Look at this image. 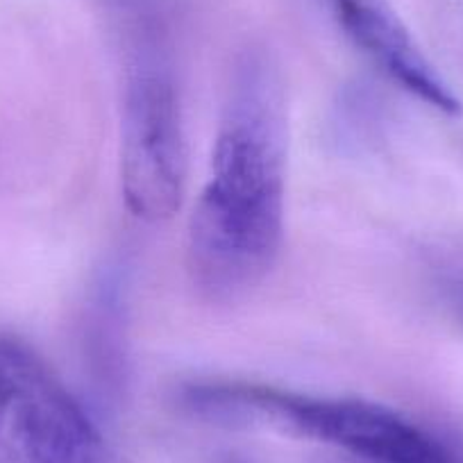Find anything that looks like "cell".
Returning <instances> with one entry per match:
<instances>
[{"mask_svg": "<svg viewBox=\"0 0 463 463\" xmlns=\"http://www.w3.org/2000/svg\"><path fill=\"white\" fill-rule=\"evenodd\" d=\"M345 458H347V463H371V461H359V458H350V457H345ZM418 463H463V458L458 457V454L454 452L449 445H445L443 449H439L436 454H431V457L422 458V461H418Z\"/></svg>", "mask_w": 463, "mask_h": 463, "instance_id": "cell-5", "label": "cell"}, {"mask_svg": "<svg viewBox=\"0 0 463 463\" xmlns=\"http://www.w3.org/2000/svg\"><path fill=\"white\" fill-rule=\"evenodd\" d=\"M457 302H458V309L463 311V282L458 284V288H457Z\"/></svg>", "mask_w": 463, "mask_h": 463, "instance_id": "cell-6", "label": "cell"}, {"mask_svg": "<svg viewBox=\"0 0 463 463\" xmlns=\"http://www.w3.org/2000/svg\"><path fill=\"white\" fill-rule=\"evenodd\" d=\"M288 107L278 61L248 48L232 66L212 164L186 230V273L200 298L234 305L282 255Z\"/></svg>", "mask_w": 463, "mask_h": 463, "instance_id": "cell-1", "label": "cell"}, {"mask_svg": "<svg viewBox=\"0 0 463 463\" xmlns=\"http://www.w3.org/2000/svg\"><path fill=\"white\" fill-rule=\"evenodd\" d=\"M189 173L184 116L171 71L141 60L130 73L121 126V191L139 221H171Z\"/></svg>", "mask_w": 463, "mask_h": 463, "instance_id": "cell-3", "label": "cell"}, {"mask_svg": "<svg viewBox=\"0 0 463 463\" xmlns=\"http://www.w3.org/2000/svg\"><path fill=\"white\" fill-rule=\"evenodd\" d=\"M354 46L404 91L448 116L461 114V100L411 37L389 0H329Z\"/></svg>", "mask_w": 463, "mask_h": 463, "instance_id": "cell-4", "label": "cell"}, {"mask_svg": "<svg viewBox=\"0 0 463 463\" xmlns=\"http://www.w3.org/2000/svg\"><path fill=\"white\" fill-rule=\"evenodd\" d=\"M0 463H130L25 343L0 336Z\"/></svg>", "mask_w": 463, "mask_h": 463, "instance_id": "cell-2", "label": "cell"}]
</instances>
